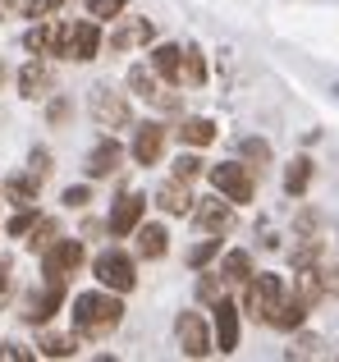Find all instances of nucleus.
I'll list each match as a JSON object with an SVG mask.
<instances>
[{
	"mask_svg": "<svg viewBox=\"0 0 339 362\" xmlns=\"http://www.w3.org/2000/svg\"><path fill=\"white\" fill-rule=\"evenodd\" d=\"M9 78V69H5V60H0V83H5Z\"/></svg>",
	"mask_w": 339,
	"mask_h": 362,
	"instance_id": "44",
	"label": "nucleus"
},
{
	"mask_svg": "<svg viewBox=\"0 0 339 362\" xmlns=\"http://www.w3.org/2000/svg\"><path fill=\"white\" fill-rule=\"evenodd\" d=\"M124 321V303L115 293H78L73 298V335L78 339H106Z\"/></svg>",
	"mask_w": 339,
	"mask_h": 362,
	"instance_id": "2",
	"label": "nucleus"
},
{
	"mask_svg": "<svg viewBox=\"0 0 339 362\" xmlns=\"http://www.w3.org/2000/svg\"><path fill=\"white\" fill-rule=\"evenodd\" d=\"M211 138H215V124L202 119V115H193V119L179 124V142H188V147H206Z\"/></svg>",
	"mask_w": 339,
	"mask_h": 362,
	"instance_id": "22",
	"label": "nucleus"
},
{
	"mask_svg": "<svg viewBox=\"0 0 339 362\" xmlns=\"http://www.w3.org/2000/svg\"><path fill=\"white\" fill-rule=\"evenodd\" d=\"M55 221H32V230H28V247H32V252H46V247L55 243Z\"/></svg>",
	"mask_w": 339,
	"mask_h": 362,
	"instance_id": "28",
	"label": "nucleus"
},
{
	"mask_svg": "<svg viewBox=\"0 0 339 362\" xmlns=\"http://www.w3.org/2000/svg\"><path fill=\"white\" fill-rule=\"evenodd\" d=\"M119 160H124V147H119L115 138H101L97 147L88 151V175L92 179H106V175H115V170H119Z\"/></svg>",
	"mask_w": 339,
	"mask_h": 362,
	"instance_id": "13",
	"label": "nucleus"
},
{
	"mask_svg": "<svg viewBox=\"0 0 339 362\" xmlns=\"http://www.w3.org/2000/svg\"><path fill=\"white\" fill-rule=\"evenodd\" d=\"M143 211H147V202L138 193H124L115 202V211H110V234H133V225L143 221Z\"/></svg>",
	"mask_w": 339,
	"mask_h": 362,
	"instance_id": "16",
	"label": "nucleus"
},
{
	"mask_svg": "<svg viewBox=\"0 0 339 362\" xmlns=\"http://www.w3.org/2000/svg\"><path fill=\"white\" fill-rule=\"evenodd\" d=\"M60 5H69V0H23V14L37 23V18H51Z\"/></svg>",
	"mask_w": 339,
	"mask_h": 362,
	"instance_id": "30",
	"label": "nucleus"
},
{
	"mask_svg": "<svg viewBox=\"0 0 339 362\" xmlns=\"http://www.w3.org/2000/svg\"><path fill=\"white\" fill-rule=\"evenodd\" d=\"M243 156L257 160V165H266V160H270V147H266L261 138H243Z\"/></svg>",
	"mask_w": 339,
	"mask_h": 362,
	"instance_id": "37",
	"label": "nucleus"
},
{
	"mask_svg": "<svg viewBox=\"0 0 339 362\" xmlns=\"http://www.w3.org/2000/svg\"><path fill=\"white\" fill-rule=\"evenodd\" d=\"M55 88V69L51 64H42V60H32V64H23V74H18V92L23 97H46V92Z\"/></svg>",
	"mask_w": 339,
	"mask_h": 362,
	"instance_id": "15",
	"label": "nucleus"
},
{
	"mask_svg": "<svg viewBox=\"0 0 339 362\" xmlns=\"http://www.w3.org/2000/svg\"><path fill=\"white\" fill-rule=\"evenodd\" d=\"M32 221H37V211H32V206H23V211L9 221V234H28V230H32Z\"/></svg>",
	"mask_w": 339,
	"mask_h": 362,
	"instance_id": "40",
	"label": "nucleus"
},
{
	"mask_svg": "<svg viewBox=\"0 0 339 362\" xmlns=\"http://www.w3.org/2000/svg\"><path fill=\"white\" fill-rule=\"evenodd\" d=\"M0 362H32V349H23V344H0Z\"/></svg>",
	"mask_w": 339,
	"mask_h": 362,
	"instance_id": "38",
	"label": "nucleus"
},
{
	"mask_svg": "<svg viewBox=\"0 0 339 362\" xmlns=\"http://www.w3.org/2000/svg\"><path fill=\"white\" fill-rule=\"evenodd\" d=\"M88 202V188H64V206H83Z\"/></svg>",
	"mask_w": 339,
	"mask_h": 362,
	"instance_id": "41",
	"label": "nucleus"
},
{
	"mask_svg": "<svg viewBox=\"0 0 339 362\" xmlns=\"http://www.w3.org/2000/svg\"><path fill=\"white\" fill-rule=\"evenodd\" d=\"M124 5L129 0H88V14L92 18H115V14H124Z\"/></svg>",
	"mask_w": 339,
	"mask_h": 362,
	"instance_id": "33",
	"label": "nucleus"
},
{
	"mask_svg": "<svg viewBox=\"0 0 339 362\" xmlns=\"http://www.w3.org/2000/svg\"><path fill=\"white\" fill-rule=\"evenodd\" d=\"M321 280H326V293H339V262L331 266V271H321Z\"/></svg>",
	"mask_w": 339,
	"mask_h": 362,
	"instance_id": "42",
	"label": "nucleus"
},
{
	"mask_svg": "<svg viewBox=\"0 0 339 362\" xmlns=\"http://www.w3.org/2000/svg\"><path fill=\"white\" fill-rule=\"evenodd\" d=\"M28 165H32V175H42V179H46V175H51V151L37 147L32 156H28Z\"/></svg>",
	"mask_w": 339,
	"mask_h": 362,
	"instance_id": "39",
	"label": "nucleus"
},
{
	"mask_svg": "<svg viewBox=\"0 0 339 362\" xmlns=\"http://www.w3.org/2000/svg\"><path fill=\"white\" fill-rule=\"evenodd\" d=\"M88 106H92V119H97L101 129H124L129 124V101L119 97L110 83H97V88L88 92Z\"/></svg>",
	"mask_w": 339,
	"mask_h": 362,
	"instance_id": "6",
	"label": "nucleus"
},
{
	"mask_svg": "<svg viewBox=\"0 0 339 362\" xmlns=\"http://www.w3.org/2000/svg\"><path fill=\"white\" fill-rule=\"evenodd\" d=\"M193 216L206 234H230L234 230V202L230 197H202V202L193 197Z\"/></svg>",
	"mask_w": 339,
	"mask_h": 362,
	"instance_id": "11",
	"label": "nucleus"
},
{
	"mask_svg": "<svg viewBox=\"0 0 339 362\" xmlns=\"http://www.w3.org/2000/svg\"><path fill=\"white\" fill-rule=\"evenodd\" d=\"M161 147H165V129L161 124H143L133 138V156L143 160V165H156L161 160Z\"/></svg>",
	"mask_w": 339,
	"mask_h": 362,
	"instance_id": "18",
	"label": "nucleus"
},
{
	"mask_svg": "<svg viewBox=\"0 0 339 362\" xmlns=\"http://www.w3.org/2000/svg\"><path fill=\"white\" fill-rule=\"evenodd\" d=\"M60 303H64V280L46 275L42 289L32 284V293L23 298V321H28V326H42V321H51V317H55V308H60Z\"/></svg>",
	"mask_w": 339,
	"mask_h": 362,
	"instance_id": "7",
	"label": "nucleus"
},
{
	"mask_svg": "<svg viewBox=\"0 0 339 362\" xmlns=\"http://www.w3.org/2000/svg\"><path fill=\"white\" fill-rule=\"evenodd\" d=\"M156 206H161L165 216H188V211H193L188 179H170V184H161V193H156Z\"/></svg>",
	"mask_w": 339,
	"mask_h": 362,
	"instance_id": "17",
	"label": "nucleus"
},
{
	"mask_svg": "<svg viewBox=\"0 0 339 362\" xmlns=\"http://www.w3.org/2000/svg\"><path fill=\"white\" fill-rule=\"evenodd\" d=\"M92 275L106 284L110 293H129L138 284V271H133V257H124L119 247H106V252L92 262Z\"/></svg>",
	"mask_w": 339,
	"mask_h": 362,
	"instance_id": "5",
	"label": "nucleus"
},
{
	"mask_svg": "<svg viewBox=\"0 0 339 362\" xmlns=\"http://www.w3.org/2000/svg\"><path fill=\"white\" fill-rule=\"evenodd\" d=\"M152 69L161 74L165 83H179V46H156L152 51Z\"/></svg>",
	"mask_w": 339,
	"mask_h": 362,
	"instance_id": "26",
	"label": "nucleus"
},
{
	"mask_svg": "<svg viewBox=\"0 0 339 362\" xmlns=\"http://www.w3.org/2000/svg\"><path fill=\"white\" fill-rule=\"evenodd\" d=\"M101 51V33L97 23H88V18H60V23H46V55H60V60H97Z\"/></svg>",
	"mask_w": 339,
	"mask_h": 362,
	"instance_id": "1",
	"label": "nucleus"
},
{
	"mask_svg": "<svg viewBox=\"0 0 339 362\" xmlns=\"http://www.w3.org/2000/svg\"><path fill=\"white\" fill-rule=\"evenodd\" d=\"M42 266H46V275H55V280H69V275L83 266V243L78 239H55L42 252Z\"/></svg>",
	"mask_w": 339,
	"mask_h": 362,
	"instance_id": "10",
	"label": "nucleus"
},
{
	"mask_svg": "<svg viewBox=\"0 0 339 362\" xmlns=\"http://www.w3.org/2000/svg\"><path fill=\"white\" fill-rule=\"evenodd\" d=\"M129 88H133L147 106H156V110H174L179 106V97H170V92H165L161 74L147 69V64H133V69H129Z\"/></svg>",
	"mask_w": 339,
	"mask_h": 362,
	"instance_id": "9",
	"label": "nucleus"
},
{
	"mask_svg": "<svg viewBox=\"0 0 339 362\" xmlns=\"http://www.w3.org/2000/svg\"><path fill=\"white\" fill-rule=\"evenodd\" d=\"M321 293H326L321 271H316V266H298V298L312 308V303H321Z\"/></svg>",
	"mask_w": 339,
	"mask_h": 362,
	"instance_id": "23",
	"label": "nucleus"
},
{
	"mask_svg": "<svg viewBox=\"0 0 339 362\" xmlns=\"http://www.w3.org/2000/svg\"><path fill=\"white\" fill-rule=\"evenodd\" d=\"M9 293H14V262L0 252V308L9 303Z\"/></svg>",
	"mask_w": 339,
	"mask_h": 362,
	"instance_id": "35",
	"label": "nucleus"
},
{
	"mask_svg": "<svg viewBox=\"0 0 339 362\" xmlns=\"http://www.w3.org/2000/svg\"><path fill=\"white\" fill-rule=\"evenodd\" d=\"M197 298H202V303L225 298V280H220V275H202V280H197Z\"/></svg>",
	"mask_w": 339,
	"mask_h": 362,
	"instance_id": "31",
	"label": "nucleus"
},
{
	"mask_svg": "<svg viewBox=\"0 0 339 362\" xmlns=\"http://www.w3.org/2000/svg\"><path fill=\"white\" fill-rule=\"evenodd\" d=\"M248 271H252V266H248V252H230L215 275H220L225 284H243V280H248Z\"/></svg>",
	"mask_w": 339,
	"mask_h": 362,
	"instance_id": "27",
	"label": "nucleus"
},
{
	"mask_svg": "<svg viewBox=\"0 0 339 362\" xmlns=\"http://www.w3.org/2000/svg\"><path fill=\"white\" fill-rule=\"evenodd\" d=\"M202 78H206L202 51H197V46H188V51H179V83H188V88H197Z\"/></svg>",
	"mask_w": 339,
	"mask_h": 362,
	"instance_id": "24",
	"label": "nucleus"
},
{
	"mask_svg": "<svg viewBox=\"0 0 339 362\" xmlns=\"http://www.w3.org/2000/svg\"><path fill=\"white\" fill-rule=\"evenodd\" d=\"M202 175V160L193 156V151H179L174 156V179H197Z\"/></svg>",
	"mask_w": 339,
	"mask_h": 362,
	"instance_id": "32",
	"label": "nucleus"
},
{
	"mask_svg": "<svg viewBox=\"0 0 339 362\" xmlns=\"http://www.w3.org/2000/svg\"><path fill=\"white\" fill-rule=\"evenodd\" d=\"M133 230H138V257H147V262L165 257V247H170V234L161 230V225H143V221H138Z\"/></svg>",
	"mask_w": 339,
	"mask_h": 362,
	"instance_id": "19",
	"label": "nucleus"
},
{
	"mask_svg": "<svg viewBox=\"0 0 339 362\" xmlns=\"http://www.w3.org/2000/svg\"><path fill=\"white\" fill-rule=\"evenodd\" d=\"M215 344H220V354H234L239 349V312H234V303L215 298Z\"/></svg>",
	"mask_w": 339,
	"mask_h": 362,
	"instance_id": "14",
	"label": "nucleus"
},
{
	"mask_svg": "<svg viewBox=\"0 0 339 362\" xmlns=\"http://www.w3.org/2000/svg\"><path fill=\"white\" fill-rule=\"evenodd\" d=\"M174 335H179V349H184L188 358H206V354H215V344H211V330H206V321L197 317V312H179V321H174Z\"/></svg>",
	"mask_w": 339,
	"mask_h": 362,
	"instance_id": "8",
	"label": "nucleus"
},
{
	"mask_svg": "<svg viewBox=\"0 0 339 362\" xmlns=\"http://www.w3.org/2000/svg\"><path fill=\"white\" fill-rule=\"evenodd\" d=\"M303 317H307V303L298 298V293H294V298L285 293V298H280V308H275V317H270L266 326H275V330H298V326H303Z\"/></svg>",
	"mask_w": 339,
	"mask_h": 362,
	"instance_id": "20",
	"label": "nucleus"
},
{
	"mask_svg": "<svg viewBox=\"0 0 339 362\" xmlns=\"http://www.w3.org/2000/svg\"><path fill=\"white\" fill-rule=\"evenodd\" d=\"M316 354H321V339L316 335H298L294 349H289V358H316Z\"/></svg>",
	"mask_w": 339,
	"mask_h": 362,
	"instance_id": "36",
	"label": "nucleus"
},
{
	"mask_svg": "<svg viewBox=\"0 0 339 362\" xmlns=\"http://www.w3.org/2000/svg\"><path fill=\"white\" fill-rule=\"evenodd\" d=\"M280 298H285V280L280 275H257V280H248V289H243V312H248L252 321H270L280 308Z\"/></svg>",
	"mask_w": 339,
	"mask_h": 362,
	"instance_id": "3",
	"label": "nucleus"
},
{
	"mask_svg": "<svg viewBox=\"0 0 339 362\" xmlns=\"http://www.w3.org/2000/svg\"><path fill=\"white\" fill-rule=\"evenodd\" d=\"M307 184H312V160L298 156L294 165L285 170V193H289V197H303V193H307Z\"/></svg>",
	"mask_w": 339,
	"mask_h": 362,
	"instance_id": "25",
	"label": "nucleus"
},
{
	"mask_svg": "<svg viewBox=\"0 0 339 362\" xmlns=\"http://www.w3.org/2000/svg\"><path fill=\"white\" fill-rule=\"evenodd\" d=\"M37 188H42V175H32V170H28V175H14V179H9L5 193H9V202L32 206V202H37Z\"/></svg>",
	"mask_w": 339,
	"mask_h": 362,
	"instance_id": "21",
	"label": "nucleus"
},
{
	"mask_svg": "<svg viewBox=\"0 0 339 362\" xmlns=\"http://www.w3.org/2000/svg\"><path fill=\"white\" fill-rule=\"evenodd\" d=\"M156 37L152 18H124V23L110 33V51H133V46H147Z\"/></svg>",
	"mask_w": 339,
	"mask_h": 362,
	"instance_id": "12",
	"label": "nucleus"
},
{
	"mask_svg": "<svg viewBox=\"0 0 339 362\" xmlns=\"http://www.w3.org/2000/svg\"><path fill=\"white\" fill-rule=\"evenodd\" d=\"M215 252H220V234H215V239H206V243H197L193 252H188V266H206Z\"/></svg>",
	"mask_w": 339,
	"mask_h": 362,
	"instance_id": "34",
	"label": "nucleus"
},
{
	"mask_svg": "<svg viewBox=\"0 0 339 362\" xmlns=\"http://www.w3.org/2000/svg\"><path fill=\"white\" fill-rule=\"evenodd\" d=\"M73 349H78V335H46L42 339V354L46 358H69Z\"/></svg>",
	"mask_w": 339,
	"mask_h": 362,
	"instance_id": "29",
	"label": "nucleus"
},
{
	"mask_svg": "<svg viewBox=\"0 0 339 362\" xmlns=\"http://www.w3.org/2000/svg\"><path fill=\"white\" fill-rule=\"evenodd\" d=\"M23 9V0H0V18H9V14H18Z\"/></svg>",
	"mask_w": 339,
	"mask_h": 362,
	"instance_id": "43",
	"label": "nucleus"
},
{
	"mask_svg": "<svg viewBox=\"0 0 339 362\" xmlns=\"http://www.w3.org/2000/svg\"><path fill=\"white\" fill-rule=\"evenodd\" d=\"M211 184L220 197H230L234 206L239 202H252L257 193V179H252V165H239V160H225V165H211Z\"/></svg>",
	"mask_w": 339,
	"mask_h": 362,
	"instance_id": "4",
	"label": "nucleus"
}]
</instances>
